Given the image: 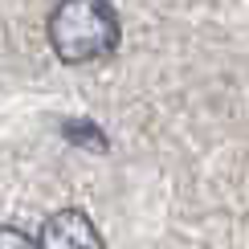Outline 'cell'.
Masks as SVG:
<instances>
[{"instance_id":"7a4b0ae2","label":"cell","mask_w":249,"mask_h":249,"mask_svg":"<svg viewBox=\"0 0 249 249\" xmlns=\"http://www.w3.org/2000/svg\"><path fill=\"white\" fill-rule=\"evenodd\" d=\"M37 249H102V233L82 209H57L41 225Z\"/></svg>"},{"instance_id":"6da1fadb","label":"cell","mask_w":249,"mask_h":249,"mask_svg":"<svg viewBox=\"0 0 249 249\" xmlns=\"http://www.w3.org/2000/svg\"><path fill=\"white\" fill-rule=\"evenodd\" d=\"M123 25L107 0H57L49 13V45L66 66L102 61L119 49Z\"/></svg>"},{"instance_id":"277c9868","label":"cell","mask_w":249,"mask_h":249,"mask_svg":"<svg viewBox=\"0 0 249 249\" xmlns=\"http://www.w3.org/2000/svg\"><path fill=\"white\" fill-rule=\"evenodd\" d=\"M0 249H37V237H29L17 225H0Z\"/></svg>"},{"instance_id":"3957f363","label":"cell","mask_w":249,"mask_h":249,"mask_svg":"<svg viewBox=\"0 0 249 249\" xmlns=\"http://www.w3.org/2000/svg\"><path fill=\"white\" fill-rule=\"evenodd\" d=\"M61 135H66L70 143H78V147L107 151V135H102L94 123H86V119H70V123H61Z\"/></svg>"}]
</instances>
